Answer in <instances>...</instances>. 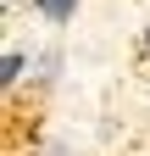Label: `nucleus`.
I'll return each mask as SVG.
<instances>
[{
	"label": "nucleus",
	"mask_w": 150,
	"mask_h": 156,
	"mask_svg": "<svg viewBox=\"0 0 150 156\" xmlns=\"http://www.w3.org/2000/svg\"><path fill=\"white\" fill-rule=\"evenodd\" d=\"M22 67H28V62H22V50H6V56H0V84L11 89L17 78H22Z\"/></svg>",
	"instance_id": "nucleus-2"
},
{
	"label": "nucleus",
	"mask_w": 150,
	"mask_h": 156,
	"mask_svg": "<svg viewBox=\"0 0 150 156\" xmlns=\"http://www.w3.org/2000/svg\"><path fill=\"white\" fill-rule=\"evenodd\" d=\"M33 11H45L50 23H67V17L78 11V0H33Z\"/></svg>",
	"instance_id": "nucleus-1"
},
{
	"label": "nucleus",
	"mask_w": 150,
	"mask_h": 156,
	"mask_svg": "<svg viewBox=\"0 0 150 156\" xmlns=\"http://www.w3.org/2000/svg\"><path fill=\"white\" fill-rule=\"evenodd\" d=\"M145 50H150V34H145Z\"/></svg>",
	"instance_id": "nucleus-3"
}]
</instances>
